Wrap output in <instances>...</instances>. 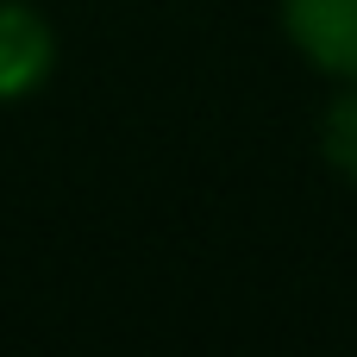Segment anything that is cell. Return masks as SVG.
<instances>
[{
    "instance_id": "2",
    "label": "cell",
    "mask_w": 357,
    "mask_h": 357,
    "mask_svg": "<svg viewBox=\"0 0 357 357\" xmlns=\"http://www.w3.org/2000/svg\"><path fill=\"white\" fill-rule=\"evenodd\" d=\"M56 69V31L38 6L0 0V100H25Z\"/></svg>"
},
{
    "instance_id": "1",
    "label": "cell",
    "mask_w": 357,
    "mask_h": 357,
    "mask_svg": "<svg viewBox=\"0 0 357 357\" xmlns=\"http://www.w3.org/2000/svg\"><path fill=\"white\" fill-rule=\"evenodd\" d=\"M282 31L320 75L357 82V0H282Z\"/></svg>"
},
{
    "instance_id": "3",
    "label": "cell",
    "mask_w": 357,
    "mask_h": 357,
    "mask_svg": "<svg viewBox=\"0 0 357 357\" xmlns=\"http://www.w3.org/2000/svg\"><path fill=\"white\" fill-rule=\"evenodd\" d=\"M320 151H326V163H333L345 182H357V82H351V94H339V100L326 107Z\"/></svg>"
}]
</instances>
